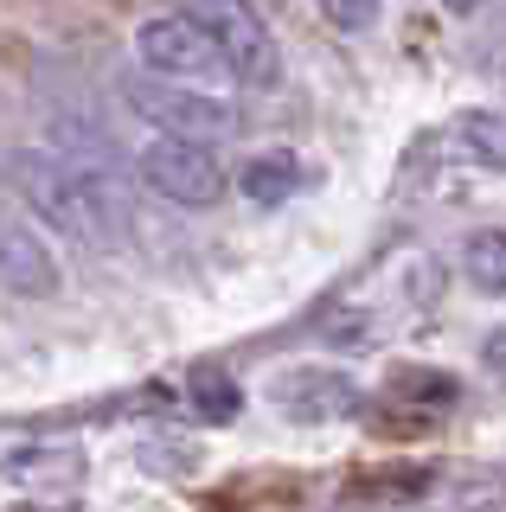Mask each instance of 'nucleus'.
Returning a JSON list of instances; mask_svg holds the SVG:
<instances>
[{
	"label": "nucleus",
	"instance_id": "1",
	"mask_svg": "<svg viewBox=\"0 0 506 512\" xmlns=\"http://www.w3.org/2000/svg\"><path fill=\"white\" fill-rule=\"evenodd\" d=\"M13 186H20L33 224H45L65 244H109L116 237V199H109V167L71 160L58 148L20 154L13 160Z\"/></svg>",
	"mask_w": 506,
	"mask_h": 512
},
{
	"label": "nucleus",
	"instance_id": "2",
	"mask_svg": "<svg viewBox=\"0 0 506 512\" xmlns=\"http://www.w3.org/2000/svg\"><path fill=\"white\" fill-rule=\"evenodd\" d=\"M122 103H129L148 128L180 135V141H212V148H218L225 135H237L231 96H218V90H205V84H180V77L135 71V77H122Z\"/></svg>",
	"mask_w": 506,
	"mask_h": 512
},
{
	"label": "nucleus",
	"instance_id": "3",
	"mask_svg": "<svg viewBox=\"0 0 506 512\" xmlns=\"http://www.w3.org/2000/svg\"><path fill=\"white\" fill-rule=\"evenodd\" d=\"M135 58H141V71H154V77H180V84H205V90H218L231 77V64L225 52H218V39L205 32L193 13H154V20H141L135 26Z\"/></svg>",
	"mask_w": 506,
	"mask_h": 512
},
{
	"label": "nucleus",
	"instance_id": "4",
	"mask_svg": "<svg viewBox=\"0 0 506 512\" xmlns=\"http://www.w3.org/2000/svg\"><path fill=\"white\" fill-rule=\"evenodd\" d=\"M193 20L218 39L231 77L250 90H276L282 84V52H276V32L263 26V13L250 0H180Z\"/></svg>",
	"mask_w": 506,
	"mask_h": 512
},
{
	"label": "nucleus",
	"instance_id": "5",
	"mask_svg": "<svg viewBox=\"0 0 506 512\" xmlns=\"http://www.w3.org/2000/svg\"><path fill=\"white\" fill-rule=\"evenodd\" d=\"M135 173H141V186H148L154 199L186 205V212H205V205H218V199L231 192V180H225V160L212 154V141H180V135H161V141H148V148H141Z\"/></svg>",
	"mask_w": 506,
	"mask_h": 512
},
{
	"label": "nucleus",
	"instance_id": "6",
	"mask_svg": "<svg viewBox=\"0 0 506 512\" xmlns=\"http://www.w3.org/2000/svg\"><path fill=\"white\" fill-rule=\"evenodd\" d=\"M270 404L289 416V423H340V416L359 410V384L327 372V365H289L270 384Z\"/></svg>",
	"mask_w": 506,
	"mask_h": 512
},
{
	"label": "nucleus",
	"instance_id": "7",
	"mask_svg": "<svg viewBox=\"0 0 506 512\" xmlns=\"http://www.w3.org/2000/svg\"><path fill=\"white\" fill-rule=\"evenodd\" d=\"M58 282H65V269H58L52 244L39 237V224L0 218V288L26 295V301H45V295H58Z\"/></svg>",
	"mask_w": 506,
	"mask_h": 512
},
{
	"label": "nucleus",
	"instance_id": "8",
	"mask_svg": "<svg viewBox=\"0 0 506 512\" xmlns=\"http://www.w3.org/2000/svg\"><path fill=\"white\" fill-rule=\"evenodd\" d=\"M302 160L295 154H257L244 160V173H237V192H244L250 205H289L295 192H302Z\"/></svg>",
	"mask_w": 506,
	"mask_h": 512
},
{
	"label": "nucleus",
	"instance_id": "9",
	"mask_svg": "<svg viewBox=\"0 0 506 512\" xmlns=\"http://www.w3.org/2000/svg\"><path fill=\"white\" fill-rule=\"evenodd\" d=\"M462 276L481 295H506V231H474L462 244Z\"/></svg>",
	"mask_w": 506,
	"mask_h": 512
},
{
	"label": "nucleus",
	"instance_id": "10",
	"mask_svg": "<svg viewBox=\"0 0 506 512\" xmlns=\"http://www.w3.org/2000/svg\"><path fill=\"white\" fill-rule=\"evenodd\" d=\"M455 141H462L474 160H487V167L506 173V116H494V109H468V116L455 122Z\"/></svg>",
	"mask_w": 506,
	"mask_h": 512
},
{
	"label": "nucleus",
	"instance_id": "11",
	"mask_svg": "<svg viewBox=\"0 0 506 512\" xmlns=\"http://www.w3.org/2000/svg\"><path fill=\"white\" fill-rule=\"evenodd\" d=\"M321 7V20L334 32H372L378 13H385V0H314Z\"/></svg>",
	"mask_w": 506,
	"mask_h": 512
},
{
	"label": "nucleus",
	"instance_id": "12",
	"mask_svg": "<svg viewBox=\"0 0 506 512\" xmlns=\"http://www.w3.org/2000/svg\"><path fill=\"white\" fill-rule=\"evenodd\" d=\"M481 365H487V378H494V384H506V327H494L481 340Z\"/></svg>",
	"mask_w": 506,
	"mask_h": 512
},
{
	"label": "nucleus",
	"instance_id": "13",
	"mask_svg": "<svg viewBox=\"0 0 506 512\" xmlns=\"http://www.w3.org/2000/svg\"><path fill=\"white\" fill-rule=\"evenodd\" d=\"M442 7H449V13H481L487 0H442Z\"/></svg>",
	"mask_w": 506,
	"mask_h": 512
}]
</instances>
